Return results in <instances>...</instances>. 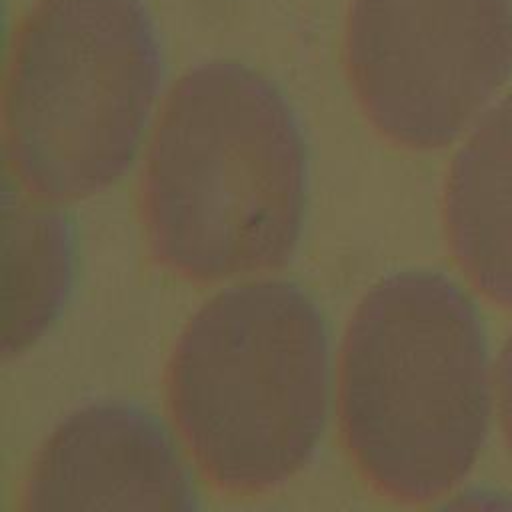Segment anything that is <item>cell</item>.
<instances>
[{
	"label": "cell",
	"instance_id": "obj_1",
	"mask_svg": "<svg viewBox=\"0 0 512 512\" xmlns=\"http://www.w3.org/2000/svg\"><path fill=\"white\" fill-rule=\"evenodd\" d=\"M154 258L194 282L286 264L306 210V148L284 94L256 70L206 62L170 92L142 176Z\"/></svg>",
	"mask_w": 512,
	"mask_h": 512
},
{
	"label": "cell",
	"instance_id": "obj_2",
	"mask_svg": "<svg viewBox=\"0 0 512 512\" xmlns=\"http://www.w3.org/2000/svg\"><path fill=\"white\" fill-rule=\"evenodd\" d=\"M338 416L360 474L426 502L474 466L490 418V364L472 298L430 270L392 274L356 306L340 352Z\"/></svg>",
	"mask_w": 512,
	"mask_h": 512
},
{
	"label": "cell",
	"instance_id": "obj_3",
	"mask_svg": "<svg viewBox=\"0 0 512 512\" xmlns=\"http://www.w3.org/2000/svg\"><path fill=\"white\" fill-rule=\"evenodd\" d=\"M330 338L294 282L224 288L180 332L166 372L172 420L220 490L258 494L314 456L330 412Z\"/></svg>",
	"mask_w": 512,
	"mask_h": 512
},
{
	"label": "cell",
	"instance_id": "obj_4",
	"mask_svg": "<svg viewBox=\"0 0 512 512\" xmlns=\"http://www.w3.org/2000/svg\"><path fill=\"white\" fill-rule=\"evenodd\" d=\"M140 0H36L8 68V164L36 200L86 198L130 166L160 86Z\"/></svg>",
	"mask_w": 512,
	"mask_h": 512
},
{
	"label": "cell",
	"instance_id": "obj_5",
	"mask_svg": "<svg viewBox=\"0 0 512 512\" xmlns=\"http://www.w3.org/2000/svg\"><path fill=\"white\" fill-rule=\"evenodd\" d=\"M346 66L382 136L446 146L512 72V0H354Z\"/></svg>",
	"mask_w": 512,
	"mask_h": 512
},
{
	"label": "cell",
	"instance_id": "obj_6",
	"mask_svg": "<svg viewBox=\"0 0 512 512\" xmlns=\"http://www.w3.org/2000/svg\"><path fill=\"white\" fill-rule=\"evenodd\" d=\"M20 512H200L172 434L148 410L102 400L68 414L28 470Z\"/></svg>",
	"mask_w": 512,
	"mask_h": 512
},
{
	"label": "cell",
	"instance_id": "obj_7",
	"mask_svg": "<svg viewBox=\"0 0 512 512\" xmlns=\"http://www.w3.org/2000/svg\"><path fill=\"white\" fill-rule=\"evenodd\" d=\"M450 250L480 292L512 308V94L456 152L444 192Z\"/></svg>",
	"mask_w": 512,
	"mask_h": 512
},
{
	"label": "cell",
	"instance_id": "obj_8",
	"mask_svg": "<svg viewBox=\"0 0 512 512\" xmlns=\"http://www.w3.org/2000/svg\"><path fill=\"white\" fill-rule=\"evenodd\" d=\"M2 224V356L12 358L60 318L74 284L76 244L68 218L42 200L6 192Z\"/></svg>",
	"mask_w": 512,
	"mask_h": 512
},
{
	"label": "cell",
	"instance_id": "obj_9",
	"mask_svg": "<svg viewBox=\"0 0 512 512\" xmlns=\"http://www.w3.org/2000/svg\"><path fill=\"white\" fill-rule=\"evenodd\" d=\"M434 512H512V494L496 488H470Z\"/></svg>",
	"mask_w": 512,
	"mask_h": 512
},
{
	"label": "cell",
	"instance_id": "obj_10",
	"mask_svg": "<svg viewBox=\"0 0 512 512\" xmlns=\"http://www.w3.org/2000/svg\"><path fill=\"white\" fill-rule=\"evenodd\" d=\"M496 390H498V406L502 416V426L506 432L508 446L512 450V334L506 340L498 366H496Z\"/></svg>",
	"mask_w": 512,
	"mask_h": 512
}]
</instances>
